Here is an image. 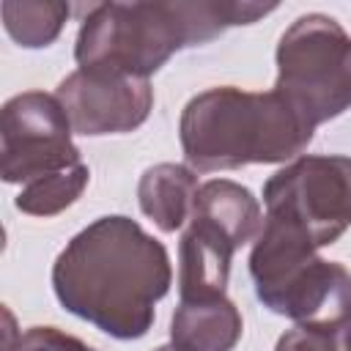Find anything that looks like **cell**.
Returning <instances> with one entry per match:
<instances>
[{
	"mask_svg": "<svg viewBox=\"0 0 351 351\" xmlns=\"http://www.w3.org/2000/svg\"><path fill=\"white\" fill-rule=\"evenodd\" d=\"M170 285L167 247L123 214L93 219L52 263V291L63 310L115 340L145 337Z\"/></svg>",
	"mask_w": 351,
	"mask_h": 351,
	"instance_id": "6da1fadb",
	"label": "cell"
},
{
	"mask_svg": "<svg viewBox=\"0 0 351 351\" xmlns=\"http://www.w3.org/2000/svg\"><path fill=\"white\" fill-rule=\"evenodd\" d=\"M277 3L250 0H151L93 3L80 25L74 60L80 69L148 80L176 52L219 38L228 27L252 25Z\"/></svg>",
	"mask_w": 351,
	"mask_h": 351,
	"instance_id": "7a4b0ae2",
	"label": "cell"
},
{
	"mask_svg": "<svg viewBox=\"0 0 351 351\" xmlns=\"http://www.w3.org/2000/svg\"><path fill=\"white\" fill-rule=\"evenodd\" d=\"M315 126L274 88L255 93L233 85L192 96L178 121L186 165L195 173L244 165H282L302 156Z\"/></svg>",
	"mask_w": 351,
	"mask_h": 351,
	"instance_id": "3957f363",
	"label": "cell"
},
{
	"mask_svg": "<svg viewBox=\"0 0 351 351\" xmlns=\"http://www.w3.org/2000/svg\"><path fill=\"white\" fill-rule=\"evenodd\" d=\"M258 302L296 326L343 329L351 321V271L324 261L313 239L288 217L263 214L250 252Z\"/></svg>",
	"mask_w": 351,
	"mask_h": 351,
	"instance_id": "277c9868",
	"label": "cell"
},
{
	"mask_svg": "<svg viewBox=\"0 0 351 351\" xmlns=\"http://www.w3.org/2000/svg\"><path fill=\"white\" fill-rule=\"evenodd\" d=\"M274 60V90L313 126L351 110V36L335 16H296L280 36Z\"/></svg>",
	"mask_w": 351,
	"mask_h": 351,
	"instance_id": "5b68a950",
	"label": "cell"
},
{
	"mask_svg": "<svg viewBox=\"0 0 351 351\" xmlns=\"http://www.w3.org/2000/svg\"><path fill=\"white\" fill-rule=\"evenodd\" d=\"M263 206L329 247L351 228V156L304 154L263 184Z\"/></svg>",
	"mask_w": 351,
	"mask_h": 351,
	"instance_id": "8992f818",
	"label": "cell"
},
{
	"mask_svg": "<svg viewBox=\"0 0 351 351\" xmlns=\"http://www.w3.org/2000/svg\"><path fill=\"white\" fill-rule=\"evenodd\" d=\"M71 123L58 96L25 90L0 110V173L5 184H30L80 165Z\"/></svg>",
	"mask_w": 351,
	"mask_h": 351,
	"instance_id": "52a82bcc",
	"label": "cell"
},
{
	"mask_svg": "<svg viewBox=\"0 0 351 351\" xmlns=\"http://www.w3.org/2000/svg\"><path fill=\"white\" fill-rule=\"evenodd\" d=\"M55 96L69 115L71 132L82 137L134 132L154 107V88L148 80L96 69L71 71L60 80Z\"/></svg>",
	"mask_w": 351,
	"mask_h": 351,
	"instance_id": "ba28073f",
	"label": "cell"
},
{
	"mask_svg": "<svg viewBox=\"0 0 351 351\" xmlns=\"http://www.w3.org/2000/svg\"><path fill=\"white\" fill-rule=\"evenodd\" d=\"M236 244L211 222L189 217L178 241V293L181 299L225 296Z\"/></svg>",
	"mask_w": 351,
	"mask_h": 351,
	"instance_id": "9c48e42d",
	"label": "cell"
},
{
	"mask_svg": "<svg viewBox=\"0 0 351 351\" xmlns=\"http://www.w3.org/2000/svg\"><path fill=\"white\" fill-rule=\"evenodd\" d=\"M241 329V313L228 296L181 299L170 318V343L181 351H233Z\"/></svg>",
	"mask_w": 351,
	"mask_h": 351,
	"instance_id": "30bf717a",
	"label": "cell"
},
{
	"mask_svg": "<svg viewBox=\"0 0 351 351\" xmlns=\"http://www.w3.org/2000/svg\"><path fill=\"white\" fill-rule=\"evenodd\" d=\"M197 192H200L197 173L189 165L159 162L140 176L137 203L140 211L148 219H154L159 230L176 233L189 222Z\"/></svg>",
	"mask_w": 351,
	"mask_h": 351,
	"instance_id": "8fae6325",
	"label": "cell"
},
{
	"mask_svg": "<svg viewBox=\"0 0 351 351\" xmlns=\"http://www.w3.org/2000/svg\"><path fill=\"white\" fill-rule=\"evenodd\" d=\"M192 217L217 225L236 244V250L244 247L247 241H255L263 225V211L258 197L247 186L230 178H211L200 184Z\"/></svg>",
	"mask_w": 351,
	"mask_h": 351,
	"instance_id": "7c38bea8",
	"label": "cell"
},
{
	"mask_svg": "<svg viewBox=\"0 0 351 351\" xmlns=\"http://www.w3.org/2000/svg\"><path fill=\"white\" fill-rule=\"evenodd\" d=\"M69 14H71V5L58 0H3L0 3L5 33L25 49H44L55 44Z\"/></svg>",
	"mask_w": 351,
	"mask_h": 351,
	"instance_id": "4fadbf2b",
	"label": "cell"
},
{
	"mask_svg": "<svg viewBox=\"0 0 351 351\" xmlns=\"http://www.w3.org/2000/svg\"><path fill=\"white\" fill-rule=\"evenodd\" d=\"M88 181H90V170H88V165L80 162L69 170L49 173V176H41V178L25 184L22 192L16 195L14 206L30 217H44V219L55 217L82 197Z\"/></svg>",
	"mask_w": 351,
	"mask_h": 351,
	"instance_id": "5bb4252c",
	"label": "cell"
},
{
	"mask_svg": "<svg viewBox=\"0 0 351 351\" xmlns=\"http://www.w3.org/2000/svg\"><path fill=\"white\" fill-rule=\"evenodd\" d=\"M3 351H96L58 326H30L16 332V321L8 307H3Z\"/></svg>",
	"mask_w": 351,
	"mask_h": 351,
	"instance_id": "9a60e30c",
	"label": "cell"
},
{
	"mask_svg": "<svg viewBox=\"0 0 351 351\" xmlns=\"http://www.w3.org/2000/svg\"><path fill=\"white\" fill-rule=\"evenodd\" d=\"M274 351H343L340 329L293 326L280 335Z\"/></svg>",
	"mask_w": 351,
	"mask_h": 351,
	"instance_id": "2e32d148",
	"label": "cell"
},
{
	"mask_svg": "<svg viewBox=\"0 0 351 351\" xmlns=\"http://www.w3.org/2000/svg\"><path fill=\"white\" fill-rule=\"evenodd\" d=\"M340 340H343V351H351V321L340 329Z\"/></svg>",
	"mask_w": 351,
	"mask_h": 351,
	"instance_id": "e0dca14e",
	"label": "cell"
},
{
	"mask_svg": "<svg viewBox=\"0 0 351 351\" xmlns=\"http://www.w3.org/2000/svg\"><path fill=\"white\" fill-rule=\"evenodd\" d=\"M154 351H181V348L173 346V343H167V346H159V348H154Z\"/></svg>",
	"mask_w": 351,
	"mask_h": 351,
	"instance_id": "ac0fdd59",
	"label": "cell"
}]
</instances>
